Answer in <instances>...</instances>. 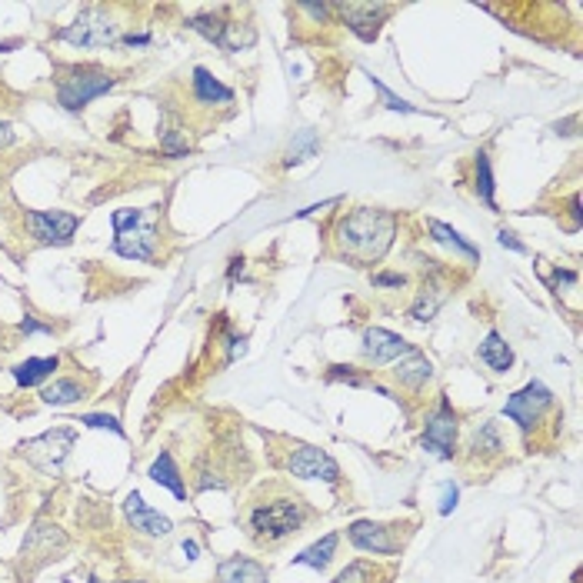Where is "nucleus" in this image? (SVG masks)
<instances>
[{"instance_id": "obj_1", "label": "nucleus", "mask_w": 583, "mask_h": 583, "mask_svg": "<svg viewBox=\"0 0 583 583\" xmlns=\"http://www.w3.org/2000/svg\"><path fill=\"white\" fill-rule=\"evenodd\" d=\"M397 234V220L387 210H374V207H357L350 210L337 224V247L340 254L354 260L357 267L377 264L387 254Z\"/></svg>"}, {"instance_id": "obj_2", "label": "nucleus", "mask_w": 583, "mask_h": 583, "mask_svg": "<svg viewBox=\"0 0 583 583\" xmlns=\"http://www.w3.org/2000/svg\"><path fill=\"white\" fill-rule=\"evenodd\" d=\"M307 520V510H304V500L297 497H280V500H267L257 503L250 510V540L257 547H274V543L287 540L290 533H297Z\"/></svg>"}, {"instance_id": "obj_3", "label": "nucleus", "mask_w": 583, "mask_h": 583, "mask_svg": "<svg viewBox=\"0 0 583 583\" xmlns=\"http://www.w3.org/2000/svg\"><path fill=\"white\" fill-rule=\"evenodd\" d=\"M113 254L123 260H154L157 254V224L154 207L147 210H113Z\"/></svg>"}, {"instance_id": "obj_4", "label": "nucleus", "mask_w": 583, "mask_h": 583, "mask_svg": "<svg viewBox=\"0 0 583 583\" xmlns=\"http://www.w3.org/2000/svg\"><path fill=\"white\" fill-rule=\"evenodd\" d=\"M117 87V77L107 71H93V67H87V71H73L71 77H61V83H57V101H61L63 111H83L91 101H97L101 93L113 91Z\"/></svg>"}, {"instance_id": "obj_5", "label": "nucleus", "mask_w": 583, "mask_h": 583, "mask_svg": "<svg viewBox=\"0 0 583 583\" xmlns=\"http://www.w3.org/2000/svg\"><path fill=\"white\" fill-rule=\"evenodd\" d=\"M63 44H73L81 51H97V47H111L117 44V24L111 21V14H103L101 7H87V11L77 17L73 24H67L61 34H57Z\"/></svg>"}, {"instance_id": "obj_6", "label": "nucleus", "mask_w": 583, "mask_h": 583, "mask_svg": "<svg viewBox=\"0 0 583 583\" xmlns=\"http://www.w3.org/2000/svg\"><path fill=\"white\" fill-rule=\"evenodd\" d=\"M73 441H77V430L73 427H53L41 437H34V441L21 443V453L34 467H41L47 473H57L61 471V463L67 461V453H71Z\"/></svg>"}, {"instance_id": "obj_7", "label": "nucleus", "mask_w": 583, "mask_h": 583, "mask_svg": "<svg viewBox=\"0 0 583 583\" xmlns=\"http://www.w3.org/2000/svg\"><path fill=\"white\" fill-rule=\"evenodd\" d=\"M550 403H553L550 390L543 387L540 380H530L523 390L510 394V400L503 403V417H510L523 433H530V430L537 427V420L543 417V410L550 407Z\"/></svg>"}, {"instance_id": "obj_8", "label": "nucleus", "mask_w": 583, "mask_h": 583, "mask_svg": "<svg viewBox=\"0 0 583 583\" xmlns=\"http://www.w3.org/2000/svg\"><path fill=\"white\" fill-rule=\"evenodd\" d=\"M77 227H81V217L67 214V210H31V214H27V230H31L41 244H53V247L71 244Z\"/></svg>"}, {"instance_id": "obj_9", "label": "nucleus", "mask_w": 583, "mask_h": 583, "mask_svg": "<svg viewBox=\"0 0 583 583\" xmlns=\"http://www.w3.org/2000/svg\"><path fill=\"white\" fill-rule=\"evenodd\" d=\"M453 441H457V413H453L451 400H441V407L427 417V430H423V451H430L441 461L453 457Z\"/></svg>"}, {"instance_id": "obj_10", "label": "nucleus", "mask_w": 583, "mask_h": 583, "mask_svg": "<svg viewBox=\"0 0 583 583\" xmlns=\"http://www.w3.org/2000/svg\"><path fill=\"white\" fill-rule=\"evenodd\" d=\"M287 471L294 473V477H304V481H327V483H337L340 471L334 457L327 451H320V447H310V443H300L290 451L287 457Z\"/></svg>"}, {"instance_id": "obj_11", "label": "nucleus", "mask_w": 583, "mask_h": 583, "mask_svg": "<svg viewBox=\"0 0 583 583\" xmlns=\"http://www.w3.org/2000/svg\"><path fill=\"white\" fill-rule=\"evenodd\" d=\"M397 527H387V523H374V520H357L347 527V537L357 550H367V553H380V557H394L400 553L403 540L394 537Z\"/></svg>"}, {"instance_id": "obj_12", "label": "nucleus", "mask_w": 583, "mask_h": 583, "mask_svg": "<svg viewBox=\"0 0 583 583\" xmlns=\"http://www.w3.org/2000/svg\"><path fill=\"white\" fill-rule=\"evenodd\" d=\"M413 350L417 347L407 344V340L400 337V334H394V330H384V327L364 330V357H367L370 364H390V360L407 357Z\"/></svg>"}, {"instance_id": "obj_13", "label": "nucleus", "mask_w": 583, "mask_h": 583, "mask_svg": "<svg viewBox=\"0 0 583 583\" xmlns=\"http://www.w3.org/2000/svg\"><path fill=\"white\" fill-rule=\"evenodd\" d=\"M123 513H127V520H131L133 530L147 533V537H167V533L174 530L170 517H164L160 510H154L151 503H143V497L137 491L127 493V500H123Z\"/></svg>"}, {"instance_id": "obj_14", "label": "nucleus", "mask_w": 583, "mask_h": 583, "mask_svg": "<svg viewBox=\"0 0 583 583\" xmlns=\"http://www.w3.org/2000/svg\"><path fill=\"white\" fill-rule=\"evenodd\" d=\"M344 14V21L354 34H357L360 41H377L380 34V21L390 14L387 4H344L337 7Z\"/></svg>"}, {"instance_id": "obj_15", "label": "nucleus", "mask_w": 583, "mask_h": 583, "mask_svg": "<svg viewBox=\"0 0 583 583\" xmlns=\"http://www.w3.org/2000/svg\"><path fill=\"white\" fill-rule=\"evenodd\" d=\"M217 580L220 583H270L264 563L250 560V557H227L217 567Z\"/></svg>"}, {"instance_id": "obj_16", "label": "nucleus", "mask_w": 583, "mask_h": 583, "mask_svg": "<svg viewBox=\"0 0 583 583\" xmlns=\"http://www.w3.org/2000/svg\"><path fill=\"white\" fill-rule=\"evenodd\" d=\"M394 377L403 384V387L410 390H420L423 384H427L430 377H433V364H430L420 350H413V354H407V357L400 360L397 370H394Z\"/></svg>"}, {"instance_id": "obj_17", "label": "nucleus", "mask_w": 583, "mask_h": 583, "mask_svg": "<svg viewBox=\"0 0 583 583\" xmlns=\"http://www.w3.org/2000/svg\"><path fill=\"white\" fill-rule=\"evenodd\" d=\"M147 477L154 483H160V487H167V491L174 493L177 500H187V487H184V477H180V471H177V463L170 453H160L154 463H151V471H147Z\"/></svg>"}, {"instance_id": "obj_18", "label": "nucleus", "mask_w": 583, "mask_h": 583, "mask_svg": "<svg viewBox=\"0 0 583 583\" xmlns=\"http://www.w3.org/2000/svg\"><path fill=\"white\" fill-rule=\"evenodd\" d=\"M57 367H61V360L57 357H31V360H24V364H17L11 374H14V380H17V387H37V384H44Z\"/></svg>"}, {"instance_id": "obj_19", "label": "nucleus", "mask_w": 583, "mask_h": 583, "mask_svg": "<svg viewBox=\"0 0 583 583\" xmlns=\"http://www.w3.org/2000/svg\"><path fill=\"white\" fill-rule=\"evenodd\" d=\"M477 354H481L483 364H487L491 370H497V374H507V370L513 367L510 344H507V340H503L497 330H491V334H487V340L481 344V350H477Z\"/></svg>"}, {"instance_id": "obj_20", "label": "nucleus", "mask_w": 583, "mask_h": 583, "mask_svg": "<svg viewBox=\"0 0 583 583\" xmlns=\"http://www.w3.org/2000/svg\"><path fill=\"white\" fill-rule=\"evenodd\" d=\"M194 93H197V101L200 103H230L234 101V91L224 87V83L217 81L207 67H194Z\"/></svg>"}, {"instance_id": "obj_21", "label": "nucleus", "mask_w": 583, "mask_h": 583, "mask_svg": "<svg viewBox=\"0 0 583 583\" xmlns=\"http://www.w3.org/2000/svg\"><path fill=\"white\" fill-rule=\"evenodd\" d=\"M427 227H430V234H433V240L437 244H443V247H451L453 254H461V257H467L471 264H477L481 260V250L471 244V240H463L453 227H447V224H441V220H427Z\"/></svg>"}, {"instance_id": "obj_22", "label": "nucleus", "mask_w": 583, "mask_h": 583, "mask_svg": "<svg viewBox=\"0 0 583 583\" xmlns=\"http://www.w3.org/2000/svg\"><path fill=\"white\" fill-rule=\"evenodd\" d=\"M337 540H340L337 533H327L324 540H317L314 547H307L304 553H297L294 563H297V567H310V570H324V567L334 560V553H337Z\"/></svg>"}, {"instance_id": "obj_23", "label": "nucleus", "mask_w": 583, "mask_h": 583, "mask_svg": "<svg viewBox=\"0 0 583 583\" xmlns=\"http://www.w3.org/2000/svg\"><path fill=\"white\" fill-rule=\"evenodd\" d=\"M83 397V387L77 384V380H53V384H47V387L41 390V400L44 403H51V407H67V403H77V400Z\"/></svg>"}, {"instance_id": "obj_24", "label": "nucleus", "mask_w": 583, "mask_h": 583, "mask_svg": "<svg viewBox=\"0 0 583 583\" xmlns=\"http://www.w3.org/2000/svg\"><path fill=\"white\" fill-rule=\"evenodd\" d=\"M473 180H477V197H481L483 204L491 207V210H497V200H493V170H491V157L477 154L473 157Z\"/></svg>"}, {"instance_id": "obj_25", "label": "nucleus", "mask_w": 583, "mask_h": 583, "mask_svg": "<svg viewBox=\"0 0 583 583\" xmlns=\"http://www.w3.org/2000/svg\"><path fill=\"white\" fill-rule=\"evenodd\" d=\"M314 154H317V137H314L310 131H304L297 137V143H290V151H287L284 164L294 167V164H300V160H307V157H314Z\"/></svg>"}, {"instance_id": "obj_26", "label": "nucleus", "mask_w": 583, "mask_h": 583, "mask_svg": "<svg viewBox=\"0 0 583 583\" xmlns=\"http://www.w3.org/2000/svg\"><path fill=\"white\" fill-rule=\"evenodd\" d=\"M471 451H477V453H497L500 451V433H497V423L493 420H487L477 433H473V443H471Z\"/></svg>"}, {"instance_id": "obj_27", "label": "nucleus", "mask_w": 583, "mask_h": 583, "mask_svg": "<svg viewBox=\"0 0 583 583\" xmlns=\"http://www.w3.org/2000/svg\"><path fill=\"white\" fill-rule=\"evenodd\" d=\"M370 83L377 87L380 101L387 103L390 111H400V113H420L417 107H413V103H407V101H403V97H397V93L390 91V87H387V83H384V81H380V77H374V73H370Z\"/></svg>"}, {"instance_id": "obj_28", "label": "nucleus", "mask_w": 583, "mask_h": 583, "mask_svg": "<svg viewBox=\"0 0 583 583\" xmlns=\"http://www.w3.org/2000/svg\"><path fill=\"white\" fill-rule=\"evenodd\" d=\"M334 583H374V563L367 560L350 563L347 570H340L337 577H334Z\"/></svg>"}, {"instance_id": "obj_29", "label": "nucleus", "mask_w": 583, "mask_h": 583, "mask_svg": "<svg viewBox=\"0 0 583 583\" xmlns=\"http://www.w3.org/2000/svg\"><path fill=\"white\" fill-rule=\"evenodd\" d=\"M77 423H83V427H91V430H111V433H117V437H127L123 427H121V420L111 417V413H83Z\"/></svg>"}, {"instance_id": "obj_30", "label": "nucleus", "mask_w": 583, "mask_h": 583, "mask_svg": "<svg viewBox=\"0 0 583 583\" xmlns=\"http://www.w3.org/2000/svg\"><path fill=\"white\" fill-rule=\"evenodd\" d=\"M437 314V300H427V297H420L413 307H410V317L413 320H430Z\"/></svg>"}, {"instance_id": "obj_31", "label": "nucleus", "mask_w": 583, "mask_h": 583, "mask_svg": "<svg viewBox=\"0 0 583 583\" xmlns=\"http://www.w3.org/2000/svg\"><path fill=\"white\" fill-rule=\"evenodd\" d=\"M457 500H461V491H457L453 483H443V497H441V513H443V517H451L453 507H457Z\"/></svg>"}, {"instance_id": "obj_32", "label": "nucleus", "mask_w": 583, "mask_h": 583, "mask_svg": "<svg viewBox=\"0 0 583 583\" xmlns=\"http://www.w3.org/2000/svg\"><path fill=\"white\" fill-rule=\"evenodd\" d=\"M497 240H500V247L513 250V254H527V247L517 240V234H513V230H500V234H497Z\"/></svg>"}, {"instance_id": "obj_33", "label": "nucleus", "mask_w": 583, "mask_h": 583, "mask_svg": "<svg viewBox=\"0 0 583 583\" xmlns=\"http://www.w3.org/2000/svg\"><path fill=\"white\" fill-rule=\"evenodd\" d=\"M374 284L377 287H403V277L400 274H377L374 277Z\"/></svg>"}, {"instance_id": "obj_34", "label": "nucleus", "mask_w": 583, "mask_h": 583, "mask_svg": "<svg viewBox=\"0 0 583 583\" xmlns=\"http://www.w3.org/2000/svg\"><path fill=\"white\" fill-rule=\"evenodd\" d=\"M21 330H24V334H51V327H47V324H37V320H34V317L24 320Z\"/></svg>"}, {"instance_id": "obj_35", "label": "nucleus", "mask_w": 583, "mask_h": 583, "mask_svg": "<svg viewBox=\"0 0 583 583\" xmlns=\"http://www.w3.org/2000/svg\"><path fill=\"white\" fill-rule=\"evenodd\" d=\"M123 44H127V47H147V44H151V34H127Z\"/></svg>"}, {"instance_id": "obj_36", "label": "nucleus", "mask_w": 583, "mask_h": 583, "mask_svg": "<svg viewBox=\"0 0 583 583\" xmlns=\"http://www.w3.org/2000/svg\"><path fill=\"white\" fill-rule=\"evenodd\" d=\"M7 143H14V131L7 121H0V147H7Z\"/></svg>"}, {"instance_id": "obj_37", "label": "nucleus", "mask_w": 583, "mask_h": 583, "mask_svg": "<svg viewBox=\"0 0 583 583\" xmlns=\"http://www.w3.org/2000/svg\"><path fill=\"white\" fill-rule=\"evenodd\" d=\"M184 553H187V560H194V557H197V543L194 540H184Z\"/></svg>"}, {"instance_id": "obj_38", "label": "nucleus", "mask_w": 583, "mask_h": 583, "mask_svg": "<svg viewBox=\"0 0 583 583\" xmlns=\"http://www.w3.org/2000/svg\"><path fill=\"white\" fill-rule=\"evenodd\" d=\"M87 583H101V580H97V577H91ZM123 583H143V580H123Z\"/></svg>"}]
</instances>
